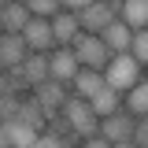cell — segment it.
<instances>
[{
    "instance_id": "obj_1",
    "label": "cell",
    "mask_w": 148,
    "mask_h": 148,
    "mask_svg": "<svg viewBox=\"0 0 148 148\" xmlns=\"http://www.w3.org/2000/svg\"><path fill=\"white\" fill-rule=\"evenodd\" d=\"M141 71H145V63H137L133 52H115V56L108 59V67H104V85L126 92L130 85L141 82Z\"/></svg>"
},
{
    "instance_id": "obj_2",
    "label": "cell",
    "mask_w": 148,
    "mask_h": 148,
    "mask_svg": "<svg viewBox=\"0 0 148 148\" xmlns=\"http://www.w3.org/2000/svg\"><path fill=\"white\" fill-rule=\"evenodd\" d=\"M63 119H67V126L74 133H82V137H92V133H100V115L92 111V104L85 96H67L63 100Z\"/></svg>"
},
{
    "instance_id": "obj_3",
    "label": "cell",
    "mask_w": 148,
    "mask_h": 148,
    "mask_svg": "<svg viewBox=\"0 0 148 148\" xmlns=\"http://www.w3.org/2000/svg\"><path fill=\"white\" fill-rule=\"evenodd\" d=\"M71 48H74V56H78V63H82V67H92V71H104L108 59L115 56L108 45H104V37H100V34H82V30L74 34Z\"/></svg>"
},
{
    "instance_id": "obj_4",
    "label": "cell",
    "mask_w": 148,
    "mask_h": 148,
    "mask_svg": "<svg viewBox=\"0 0 148 148\" xmlns=\"http://www.w3.org/2000/svg\"><path fill=\"white\" fill-rule=\"evenodd\" d=\"M100 133L108 137L111 145L130 148L133 145V115H130L126 108H119L115 115H104V119H100Z\"/></svg>"
},
{
    "instance_id": "obj_5",
    "label": "cell",
    "mask_w": 148,
    "mask_h": 148,
    "mask_svg": "<svg viewBox=\"0 0 148 148\" xmlns=\"http://www.w3.org/2000/svg\"><path fill=\"white\" fill-rule=\"evenodd\" d=\"M22 37H26L30 52H52V48H56L52 18H45V15H30V22H26V30H22Z\"/></svg>"
},
{
    "instance_id": "obj_6",
    "label": "cell",
    "mask_w": 148,
    "mask_h": 148,
    "mask_svg": "<svg viewBox=\"0 0 148 148\" xmlns=\"http://www.w3.org/2000/svg\"><path fill=\"white\" fill-rule=\"evenodd\" d=\"M115 8H111V0H92L89 8H82L78 11V22H82V30L85 34H100L108 22H115Z\"/></svg>"
},
{
    "instance_id": "obj_7",
    "label": "cell",
    "mask_w": 148,
    "mask_h": 148,
    "mask_svg": "<svg viewBox=\"0 0 148 148\" xmlns=\"http://www.w3.org/2000/svg\"><path fill=\"white\" fill-rule=\"evenodd\" d=\"M48 63H52V78L63 82V85H71L74 74L82 71V63H78V56H74L71 45H56V52H48Z\"/></svg>"
},
{
    "instance_id": "obj_8",
    "label": "cell",
    "mask_w": 148,
    "mask_h": 148,
    "mask_svg": "<svg viewBox=\"0 0 148 148\" xmlns=\"http://www.w3.org/2000/svg\"><path fill=\"white\" fill-rule=\"evenodd\" d=\"M34 96L41 100L45 115L52 119V115H59V111H63V100H67V85H63V82H56V78H45V82H37V85H34Z\"/></svg>"
},
{
    "instance_id": "obj_9",
    "label": "cell",
    "mask_w": 148,
    "mask_h": 148,
    "mask_svg": "<svg viewBox=\"0 0 148 148\" xmlns=\"http://www.w3.org/2000/svg\"><path fill=\"white\" fill-rule=\"evenodd\" d=\"M26 56H30V45H26L22 34H0V59H4V67H18Z\"/></svg>"
},
{
    "instance_id": "obj_10",
    "label": "cell",
    "mask_w": 148,
    "mask_h": 148,
    "mask_svg": "<svg viewBox=\"0 0 148 148\" xmlns=\"http://www.w3.org/2000/svg\"><path fill=\"white\" fill-rule=\"evenodd\" d=\"M26 22H30V8H26V4L8 0V4L0 8V26H4V34H22Z\"/></svg>"
},
{
    "instance_id": "obj_11",
    "label": "cell",
    "mask_w": 148,
    "mask_h": 148,
    "mask_svg": "<svg viewBox=\"0 0 148 148\" xmlns=\"http://www.w3.org/2000/svg\"><path fill=\"white\" fill-rule=\"evenodd\" d=\"M100 37H104V45H108L111 52H130V41H133V30H130L122 18H115V22H108L104 30H100Z\"/></svg>"
},
{
    "instance_id": "obj_12",
    "label": "cell",
    "mask_w": 148,
    "mask_h": 148,
    "mask_svg": "<svg viewBox=\"0 0 148 148\" xmlns=\"http://www.w3.org/2000/svg\"><path fill=\"white\" fill-rule=\"evenodd\" d=\"M82 30V22H78V11H56L52 15V34H56V45H71L74 34Z\"/></svg>"
},
{
    "instance_id": "obj_13",
    "label": "cell",
    "mask_w": 148,
    "mask_h": 148,
    "mask_svg": "<svg viewBox=\"0 0 148 148\" xmlns=\"http://www.w3.org/2000/svg\"><path fill=\"white\" fill-rule=\"evenodd\" d=\"M119 18L126 22L130 30H145L148 26V0H122Z\"/></svg>"
},
{
    "instance_id": "obj_14",
    "label": "cell",
    "mask_w": 148,
    "mask_h": 148,
    "mask_svg": "<svg viewBox=\"0 0 148 148\" xmlns=\"http://www.w3.org/2000/svg\"><path fill=\"white\" fill-rule=\"evenodd\" d=\"M74 92H78V96H85V100H89L92 92H100L104 89V71H92V67H82V71L74 74Z\"/></svg>"
},
{
    "instance_id": "obj_15",
    "label": "cell",
    "mask_w": 148,
    "mask_h": 148,
    "mask_svg": "<svg viewBox=\"0 0 148 148\" xmlns=\"http://www.w3.org/2000/svg\"><path fill=\"white\" fill-rule=\"evenodd\" d=\"M22 71H26V78H30V85L45 82V78H52V63H48V52H30L26 59H22Z\"/></svg>"
},
{
    "instance_id": "obj_16",
    "label": "cell",
    "mask_w": 148,
    "mask_h": 148,
    "mask_svg": "<svg viewBox=\"0 0 148 148\" xmlns=\"http://www.w3.org/2000/svg\"><path fill=\"white\" fill-rule=\"evenodd\" d=\"M89 104H92V111L104 119V115H115V111L122 108V92L111 89V85H104L100 92H92V96H89Z\"/></svg>"
},
{
    "instance_id": "obj_17",
    "label": "cell",
    "mask_w": 148,
    "mask_h": 148,
    "mask_svg": "<svg viewBox=\"0 0 148 148\" xmlns=\"http://www.w3.org/2000/svg\"><path fill=\"white\" fill-rule=\"evenodd\" d=\"M122 108H126L133 119H137V115H148V78H141L137 85H130V89H126Z\"/></svg>"
},
{
    "instance_id": "obj_18",
    "label": "cell",
    "mask_w": 148,
    "mask_h": 148,
    "mask_svg": "<svg viewBox=\"0 0 148 148\" xmlns=\"http://www.w3.org/2000/svg\"><path fill=\"white\" fill-rule=\"evenodd\" d=\"M15 119H22L26 126H34V130H45V122H48V115H45V108H41V100H37V96L18 100V115H15Z\"/></svg>"
},
{
    "instance_id": "obj_19",
    "label": "cell",
    "mask_w": 148,
    "mask_h": 148,
    "mask_svg": "<svg viewBox=\"0 0 148 148\" xmlns=\"http://www.w3.org/2000/svg\"><path fill=\"white\" fill-rule=\"evenodd\" d=\"M22 89H30V78L22 71V63L18 67H4L0 71V92H22Z\"/></svg>"
},
{
    "instance_id": "obj_20",
    "label": "cell",
    "mask_w": 148,
    "mask_h": 148,
    "mask_svg": "<svg viewBox=\"0 0 148 148\" xmlns=\"http://www.w3.org/2000/svg\"><path fill=\"white\" fill-rule=\"evenodd\" d=\"M130 52H133V59H137V63H145V67H148V26H145V30H133Z\"/></svg>"
},
{
    "instance_id": "obj_21",
    "label": "cell",
    "mask_w": 148,
    "mask_h": 148,
    "mask_svg": "<svg viewBox=\"0 0 148 148\" xmlns=\"http://www.w3.org/2000/svg\"><path fill=\"white\" fill-rule=\"evenodd\" d=\"M26 8H30V15H45L52 18L56 11H63V0H22Z\"/></svg>"
},
{
    "instance_id": "obj_22",
    "label": "cell",
    "mask_w": 148,
    "mask_h": 148,
    "mask_svg": "<svg viewBox=\"0 0 148 148\" xmlns=\"http://www.w3.org/2000/svg\"><path fill=\"white\" fill-rule=\"evenodd\" d=\"M18 92H0V122H8V119H15L18 115Z\"/></svg>"
},
{
    "instance_id": "obj_23",
    "label": "cell",
    "mask_w": 148,
    "mask_h": 148,
    "mask_svg": "<svg viewBox=\"0 0 148 148\" xmlns=\"http://www.w3.org/2000/svg\"><path fill=\"white\" fill-rule=\"evenodd\" d=\"M133 145L148 148V115H137V122H133Z\"/></svg>"
},
{
    "instance_id": "obj_24",
    "label": "cell",
    "mask_w": 148,
    "mask_h": 148,
    "mask_svg": "<svg viewBox=\"0 0 148 148\" xmlns=\"http://www.w3.org/2000/svg\"><path fill=\"white\" fill-rule=\"evenodd\" d=\"M92 0H63V8H67V11H82V8H89Z\"/></svg>"
},
{
    "instance_id": "obj_25",
    "label": "cell",
    "mask_w": 148,
    "mask_h": 148,
    "mask_svg": "<svg viewBox=\"0 0 148 148\" xmlns=\"http://www.w3.org/2000/svg\"><path fill=\"white\" fill-rule=\"evenodd\" d=\"M0 71H4V59H0Z\"/></svg>"
},
{
    "instance_id": "obj_26",
    "label": "cell",
    "mask_w": 148,
    "mask_h": 148,
    "mask_svg": "<svg viewBox=\"0 0 148 148\" xmlns=\"http://www.w3.org/2000/svg\"><path fill=\"white\" fill-rule=\"evenodd\" d=\"M4 4H8V0H0V8H4Z\"/></svg>"
},
{
    "instance_id": "obj_27",
    "label": "cell",
    "mask_w": 148,
    "mask_h": 148,
    "mask_svg": "<svg viewBox=\"0 0 148 148\" xmlns=\"http://www.w3.org/2000/svg\"><path fill=\"white\" fill-rule=\"evenodd\" d=\"M0 34H4V26H0Z\"/></svg>"
}]
</instances>
